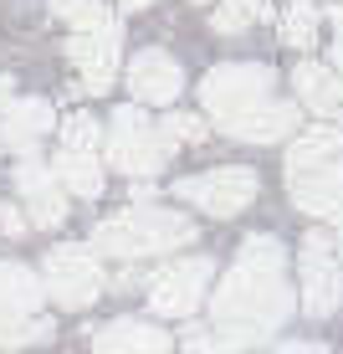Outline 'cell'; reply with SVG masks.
I'll use <instances>...</instances> for the list:
<instances>
[{
	"label": "cell",
	"instance_id": "obj_1",
	"mask_svg": "<svg viewBox=\"0 0 343 354\" xmlns=\"http://www.w3.org/2000/svg\"><path fill=\"white\" fill-rule=\"evenodd\" d=\"M292 308H297V298L287 288V247L277 236H266V231L262 236H246L236 267L220 277V288L210 298L215 334L236 349L266 344L292 319Z\"/></svg>",
	"mask_w": 343,
	"mask_h": 354
},
{
	"label": "cell",
	"instance_id": "obj_2",
	"mask_svg": "<svg viewBox=\"0 0 343 354\" xmlns=\"http://www.w3.org/2000/svg\"><path fill=\"white\" fill-rule=\"evenodd\" d=\"M195 241V221L164 205H128V211L97 221L92 231V252L97 257H118V262H139V257H164L175 247Z\"/></svg>",
	"mask_w": 343,
	"mask_h": 354
},
{
	"label": "cell",
	"instance_id": "obj_3",
	"mask_svg": "<svg viewBox=\"0 0 343 354\" xmlns=\"http://www.w3.org/2000/svg\"><path fill=\"white\" fill-rule=\"evenodd\" d=\"M57 324L41 313V277L21 262H0V349L46 344Z\"/></svg>",
	"mask_w": 343,
	"mask_h": 354
},
{
	"label": "cell",
	"instance_id": "obj_4",
	"mask_svg": "<svg viewBox=\"0 0 343 354\" xmlns=\"http://www.w3.org/2000/svg\"><path fill=\"white\" fill-rule=\"evenodd\" d=\"M272 82H277L272 67H262V62H220L205 72L200 103H205V113H215V124H231V118L272 103Z\"/></svg>",
	"mask_w": 343,
	"mask_h": 354
},
{
	"label": "cell",
	"instance_id": "obj_5",
	"mask_svg": "<svg viewBox=\"0 0 343 354\" xmlns=\"http://www.w3.org/2000/svg\"><path fill=\"white\" fill-rule=\"evenodd\" d=\"M108 165L124 169V175H159L164 169V160L175 149L164 144V133H159L149 118H144L139 103L128 108H113V124H108Z\"/></svg>",
	"mask_w": 343,
	"mask_h": 354
},
{
	"label": "cell",
	"instance_id": "obj_6",
	"mask_svg": "<svg viewBox=\"0 0 343 354\" xmlns=\"http://www.w3.org/2000/svg\"><path fill=\"white\" fill-rule=\"evenodd\" d=\"M41 292L62 308L82 313L103 298V267H97L92 247H52L41 267Z\"/></svg>",
	"mask_w": 343,
	"mask_h": 354
},
{
	"label": "cell",
	"instance_id": "obj_7",
	"mask_svg": "<svg viewBox=\"0 0 343 354\" xmlns=\"http://www.w3.org/2000/svg\"><path fill=\"white\" fill-rule=\"evenodd\" d=\"M256 190H262V180H256V169H246V165H220V169H205V175H190V180L175 185L179 201L200 205L205 216H220V221L241 216L256 201Z\"/></svg>",
	"mask_w": 343,
	"mask_h": 354
},
{
	"label": "cell",
	"instance_id": "obj_8",
	"mask_svg": "<svg viewBox=\"0 0 343 354\" xmlns=\"http://www.w3.org/2000/svg\"><path fill=\"white\" fill-rule=\"evenodd\" d=\"M210 277H215L210 257H179V262L159 267V272L149 277V308L159 313V319H190V313L200 308Z\"/></svg>",
	"mask_w": 343,
	"mask_h": 354
},
{
	"label": "cell",
	"instance_id": "obj_9",
	"mask_svg": "<svg viewBox=\"0 0 343 354\" xmlns=\"http://www.w3.org/2000/svg\"><path fill=\"white\" fill-rule=\"evenodd\" d=\"M297 262H302V308H308L313 319L338 313V303H343V272L333 262V241H328L323 231H308Z\"/></svg>",
	"mask_w": 343,
	"mask_h": 354
},
{
	"label": "cell",
	"instance_id": "obj_10",
	"mask_svg": "<svg viewBox=\"0 0 343 354\" xmlns=\"http://www.w3.org/2000/svg\"><path fill=\"white\" fill-rule=\"evenodd\" d=\"M118 52H124V31H118V21H108V26H97V31H72L67 57L82 67V93H108V88H113Z\"/></svg>",
	"mask_w": 343,
	"mask_h": 354
},
{
	"label": "cell",
	"instance_id": "obj_11",
	"mask_svg": "<svg viewBox=\"0 0 343 354\" xmlns=\"http://www.w3.org/2000/svg\"><path fill=\"white\" fill-rule=\"evenodd\" d=\"M16 190L26 195V216H31L26 226L52 231V226H62V221H67V190L57 185L52 165H41L36 154H26V160L16 165Z\"/></svg>",
	"mask_w": 343,
	"mask_h": 354
},
{
	"label": "cell",
	"instance_id": "obj_12",
	"mask_svg": "<svg viewBox=\"0 0 343 354\" xmlns=\"http://www.w3.org/2000/svg\"><path fill=\"white\" fill-rule=\"evenodd\" d=\"M179 88H185V72H179V62L169 52H159V46H149V52H139L128 62L133 103H175Z\"/></svg>",
	"mask_w": 343,
	"mask_h": 354
},
{
	"label": "cell",
	"instance_id": "obj_13",
	"mask_svg": "<svg viewBox=\"0 0 343 354\" xmlns=\"http://www.w3.org/2000/svg\"><path fill=\"white\" fill-rule=\"evenodd\" d=\"M92 354H175V339L144 319H113L108 328H97Z\"/></svg>",
	"mask_w": 343,
	"mask_h": 354
},
{
	"label": "cell",
	"instance_id": "obj_14",
	"mask_svg": "<svg viewBox=\"0 0 343 354\" xmlns=\"http://www.w3.org/2000/svg\"><path fill=\"white\" fill-rule=\"evenodd\" d=\"M57 113L46 97H16V103H6V113H0V129H6V144L21 154H36V144L52 133Z\"/></svg>",
	"mask_w": 343,
	"mask_h": 354
},
{
	"label": "cell",
	"instance_id": "obj_15",
	"mask_svg": "<svg viewBox=\"0 0 343 354\" xmlns=\"http://www.w3.org/2000/svg\"><path fill=\"white\" fill-rule=\"evenodd\" d=\"M231 133V139H241V144H277V139H287V133H297V103H262V108H251V113H241V118H231V124H220Z\"/></svg>",
	"mask_w": 343,
	"mask_h": 354
},
{
	"label": "cell",
	"instance_id": "obj_16",
	"mask_svg": "<svg viewBox=\"0 0 343 354\" xmlns=\"http://www.w3.org/2000/svg\"><path fill=\"white\" fill-rule=\"evenodd\" d=\"M292 88H297V103L313 108V113H338L343 108V77L323 62H297Z\"/></svg>",
	"mask_w": 343,
	"mask_h": 354
},
{
	"label": "cell",
	"instance_id": "obj_17",
	"mask_svg": "<svg viewBox=\"0 0 343 354\" xmlns=\"http://www.w3.org/2000/svg\"><path fill=\"white\" fill-rule=\"evenodd\" d=\"M343 154V129H308L292 139L287 149V175H302V169H317V165H333Z\"/></svg>",
	"mask_w": 343,
	"mask_h": 354
},
{
	"label": "cell",
	"instance_id": "obj_18",
	"mask_svg": "<svg viewBox=\"0 0 343 354\" xmlns=\"http://www.w3.org/2000/svg\"><path fill=\"white\" fill-rule=\"evenodd\" d=\"M52 175H57V185L72 190V195H82V201H97L103 195V165L92 160V154H57L52 160Z\"/></svg>",
	"mask_w": 343,
	"mask_h": 354
},
{
	"label": "cell",
	"instance_id": "obj_19",
	"mask_svg": "<svg viewBox=\"0 0 343 354\" xmlns=\"http://www.w3.org/2000/svg\"><path fill=\"white\" fill-rule=\"evenodd\" d=\"M282 41L297 46V52H308V46L317 41V10H313V6H297V0H292V6L282 10Z\"/></svg>",
	"mask_w": 343,
	"mask_h": 354
},
{
	"label": "cell",
	"instance_id": "obj_20",
	"mask_svg": "<svg viewBox=\"0 0 343 354\" xmlns=\"http://www.w3.org/2000/svg\"><path fill=\"white\" fill-rule=\"evenodd\" d=\"M52 10L67 21L72 31H97V26H108V21H113L103 0H52Z\"/></svg>",
	"mask_w": 343,
	"mask_h": 354
},
{
	"label": "cell",
	"instance_id": "obj_21",
	"mask_svg": "<svg viewBox=\"0 0 343 354\" xmlns=\"http://www.w3.org/2000/svg\"><path fill=\"white\" fill-rule=\"evenodd\" d=\"M262 16H266V0H220L215 31L220 36H236V31H246L251 21H262Z\"/></svg>",
	"mask_w": 343,
	"mask_h": 354
},
{
	"label": "cell",
	"instance_id": "obj_22",
	"mask_svg": "<svg viewBox=\"0 0 343 354\" xmlns=\"http://www.w3.org/2000/svg\"><path fill=\"white\" fill-rule=\"evenodd\" d=\"M97 144H103V124H97L92 113H72L62 124V149L67 154H92Z\"/></svg>",
	"mask_w": 343,
	"mask_h": 354
},
{
	"label": "cell",
	"instance_id": "obj_23",
	"mask_svg": "<svg viewBox=\"0 0 343 354\" xmlns=\"http://www.w3.org/2000/svg\"><path fill=\"white\" fill-rule=\"evenodd\" d=\"M159 133H164L169 149H175V144H200V139H205V118H195V113H169L164 124H159Z\"/></svg>",
	"mask_w": 343,
	"mask_h": 354
},
{
	"label": "cell",
	"instance_id": "obj_24",
	"mask_svg": "<svg viewBox=\"0 0 343 354\" xmlns=\"http://www.w3.org/2000/svg\"><path fill=\"white\" fill-rule=\"evenodd\" d=\"M179 354H241L236 344H226L220 334H210V328H190L185 344H179Z\"/></svg>",
	"mask_w": 343,
	"mask_h": 354
},
{
	"label": "cell",
	"instance_id": "obj_25",
	"mask_svg": "<svg viewBox=\"0 0 343 354\" xmlns=\"http://www.w3.org/2000/svg\"><path fill=\"white\" fill-rule=\"evenodd\" d=\"M328 21H333V72L343 77V6L328 10Z\"/></svg>",
	"mask_w": 343,
	"mask_h": 354
},
{
	"label": "cell",
	"instance_id": "obj_26",
	"mask_svg": "<svg viewBox=\"0 0 343 354\" xmlns=\"http://www.w3.org/2000/svg\"><path fill=\"white\" fill-rule=\"evenodd\" d=\"M0 231H6V236H21V231H26V216H21L16 205H0Z\"/></svg>",
	"mask_w": 343,
	"mask_h": 354
},
{
	"label": "cell",
	"instance_id": "obj_27",
	"mask_svg": "<svg viewBox=\"0 0 343 354\" xmlns=\"http://www.w3.org/2000/svg\"><path fill=\"white\" fill-rule=\"evenodd\" d=\"M272 354H328L323 344H282V349H272Z\"/></svg>",
	"mask_w": 343,
	"mask_h": 354
},
{
	"label": "cell",
	"instance_id": "obj_28",
	"mask_svg": "<svg viewBox=\"0 0 343 354\" xmlns=\"http://www.w3.org/2000/svg\"><path fill=\"white\" fill-rule=\"evenodd\" d=\"M6 103H10V77H0V113H6ZM0 149H6V129H0Z\"/></svg>",
	"mask_w": 343,
	"mask_h": 354
},
{
	"label": "cell",
	"instance_id": "obj_29",
	"mask_svg": "<svg viewBox=\"0 0 343 354\" xmlns=\"http://www.w3.org/2000/svg\"><path fill=\"white\" fill-rule=\"evenodd\" d=\"M118 6H124V10H149L154 0H118Z\"/></svg>",
	"mask_w": 343,
	"mask_h": 354
},
{
	"label": "cell",
	"instance_id": "obj_30",
	"mask_svg": "<svg viewBox=\"0 0 343 354\" xmlns=\"http://www.w3.org/2000/svg\"><path fill=\"white\" fill-rule=\"evenodd\" d=\"M338 124H343V108H338Z\"/></svg>",
	"mask_w": 343,
	"mask_h": 354
},
{
	"label": "cell",
	"instance_id": "obj_31",
	"mask_svg": "<svg viewBox=\"0 0 343 354\" xmlns=\"http://www.w3.org/2000/svg\"><path fill=\"white\" fill-rule=\"evenodd\" d=\"M297 6H308V0H297Z\"/></svg>",
	"mask_w": 343,
	"mask_h": 354
}]
</instances>
